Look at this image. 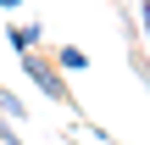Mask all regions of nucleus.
Here are the masks:
<instances>
[{"label":"nucleus","instance_id":"obj_1","mask_svg":"<svg viewBox=\"0 0 150 145\" xmlns=\"http://www.w3.org/2000/svg\"><path fill=\"white\" fill-rule=\"evenodd\" d=\"M22 73H28V84L39 89V95H50L56 106H72V89H67V73L50 61V56H39V50H28L22 56Z\"/></svg>","mask_w":150,"mask_h":145},{"label":"nucleus","instance_id":"obj_4","mask_svg":"<svg viewBox=\"0 0 150 145\" xmlns=\"http://www.w3.org/2000/svg\"><path fill=\"white\" fill-rule=\"evenodd\" d=\"M0 117H11V123H22V117H28V106H22V101H17L11 89H0Z\"/></svg>","mask_w":150,"mask_h":145},{"label":"nucleus","instance_id":"obj_7","mask_svg":"<svg viewBox=\"0 0 150 145\" xmlns=\"http://www.w3.org/2000/svg\"><path fill=\"white\" fill-rule=\"evenodd\" d=\"M17 6H22V0H0V11H17Z\"/></svg>","mask_w":150,"mask_h":145},{"label":"nucleus","instance_id":"obj_5","mask_svg":"<svg viewBox=\"0 0 150 145\" xmlns=\"http://www.w3.org/2000/svg\"><path fill=\"white\" fill-rule=\"evenodd\" d=\"M0 145H28L22 134H17V123H11V117H0Z\"/></svg>","mask_w":150,"mask_h":145},{"label":"nucleus","instance_id":"obj_6","mask_svg":"<svg viewBox=\"0 0 150 145\" xmlns=\"http://www.w3.org/2000/svg\"><path fill=\"white\" fill-rule=\"evenodd\" d=\"M139 22H145V39H150V0H139Z\"/></svg>","mask_w":150,"mask_h":145},{"label":"nucleus","instance_id":"obj_3","mask_svg":"<svg viewBox=\"0 0 150 145\" xmlns=\"http://www.w3.org/2000/svg\"><path fill=\"white\" fill-rule=\"evenodd\" d=\"M56 67H61V73H83V67H89V56H83L78 45H61V50H56Z\"/></svg>","mask_w":150,"mask_h":145},{"label":"nucleus","instance_id":"obj_2","mask_svg":"<svg viewBox=\"0 0 150 145\" xmlns=\"http://www.w3.org/2000/svg\"><path fill=\"white\" fill-rule=\"evenodd\" d=\"M6 39H11V50H17V56H28V50H39V45H45V28H39V22H11V28H6Z\"/></svg>","mask_w":150,"mask_h":145}]
</instances>
